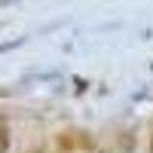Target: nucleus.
Listing matches in <instances>:
<instances>
[{
    "mask_svg": "<svg viewBox=\"0 0 153 153\" xmlns=\"http://www.w3.org/2000/svg\"><path fill=\"white\" fill-rule=\"evenodd\" d=\"M6 147H9V135L0 132V153H6Z\"/></svg>",
    "mask_w": 153,
    "mask_h": 153,
    "instance_id": "1",
    "label": "nucleus"
}]
</instances>
